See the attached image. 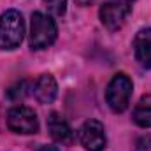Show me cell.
I'll use <instances>...</instances> for the list:
<instances>
[{"mask_svg":"<svg viewBox=\"0 0 151 151\" xmlns=\"http://www.w3.org/2000/svg\"><path fill=\"white\" fill-rule=\"evenodd\" d=\"M7 127L14 134H37L39 132V119L34 109L27 106H16L7 113Z\"/></svg>","mask_w":151,"mask_h":151,"instance_id":"4","label":"cell"},{"mask_svg":"<svg viewBox=\"0 0 151 151\" xmlns=\"http://www.w3.org/2000/svg\"><path fill=\"white\" fill-rule=\"evenodd\" d=\"M128 2H130V4H132V2H134V0H128Z\"/></svg>","mask_w":151,"mask_h":151,"instance_id":"16","label":"cell"},{"mask_svg":"<svg viewBox=\"0 0 151 151\" xmlns=\"http://www.w3.org/2000/svg\"><path fill=\"white\" fill-rule=\"evenodd\" d=\"M47 130H49V135L53 137L55 142L58 144H72L74 142V132L72 128L69 127V123L56 113H51L47 118Z\"/></svg>","mask_w":151,"mask_h":151,"instance_id":"8","label":"cell"},{"mask_svg":"<svg viewBox=\"0 0 151 151\" xmlns=\"http://www.w3.org/2000/svg\"><path fill=\"white\" fill-rule=\"evenodd\" d=\"M79 141L86 151H104L107 139L104 125L99 119H88L79 128Z\"/></svg>","mask_w":151,"mask_h":151,"instance_id":"6","label":"cell"},{"mask_svg":"<svg viewBox=\"0 0 151 151\" xmlns=\"http://www.w3.org/2000/svg\"><path fill=\"white\" fill-rule=\"evenodd\" d=\"M130 2L128 0H107L100 7V21L109 30H119L125 25L127 16L130 14Z\"/></svg>","mask_w":151,"mask_h":151,"instance_id":"5","label":"cell"},{"mask_svg":"<svg viewBox=\"0 0 151 151\" xmlns=\"http://www.w3.org/2000/svg\"><path fill=\"white\" fill-rule=\"evenodd\" d=\"M134 56L142 69H151V28H142L135 34L134 42Z\"/></svg>","mask_w":151,"mask_h":151,"instance_id":"7","label":"cell"},{"mask_svg":"<svg viewBox=\"0 0 151 151\" xmlns=\"http://www.w3.org/2000/svg\"><path fill=\"white\" fill-rule=\"evenodd\" d=\"M132 97V81L130 77L123 72L116 74L109 81L107 90H106V102L113 113H123Z\"/></svg>","mask_w":151,"mask_h":151,"instance_id":"3","label":"cell"},{"mask_svg":"<svg viewBox=\"0 0 151 151\" xmlns=\"http://www.w3.org/2000/svg\"><path fill=\"white\" fill-rule=\"evenodd\" d=\"M25 37V21L21 12L9 9L0 14V49H16Z\"/></svg>","mask_w":151,"mask_h":151,"instance_id":"1","label":"cell"},{"mask_svg":"<svg viewBox=\"0 0 151 151\" xmlns=\"http://www.w3.org/2000/svg\"><path fill=\"white\" fill-rule=\"evenodd\" d=\"M37 151H60L56 146H40Z\"/></svg>","mask_w":151,"mask_h":151,"instance_id":"15","label":"cell"},{"mask_svg":"<svg viewBox=\"0 0 151 151\" xmlns=\"http://www.w3.org/2000/svg\"><path fill=\"white\" fill-rule=\"evenodd\" d=\"M44 4L56 16H63L67 11V0H44Z\"/></svg>","mask_w":151,"mask_h":151,"instance_id":"12","label":"cell"},{"mask_svg":"<svg viewBox=\"0 0 151 151\" xmlns=\"http://www.w3.org/2000/svg\"><path fill=\"white\" fill-rule=\"evenodd\" d=\"M134 121L142 128L151 127V95H142L137 102L134 109Z\"/></svg>","mask_w":151,"mask_h":151,"instance_id":"10","label":"cell"},{"mask_svg":"<svg viewBox=\"0 0 151 151\" xmlns=\"http://www.w3.org/2000/svg\"><path fill=\"white\" fill-rule=\"evenodd\" d=\"M77 5H81V7H86V5H90V4H93L95 0H74Z\"/></svg>","mask_w":151,"mask_h":151,"instance_id":"14","label":"cell"},{"mask_svg":"<svg viewBox=\"0 0 151 151\" xmlns=\"http://www.w3.org/2000/svg\"><path fill=\"white\" fill-rule=\"evenodd\" d=\"M32 91H34V97L40 104H53L58 95V84L51 74H42L34 83Z\"/></svg>","mask_w":151,"mask_h":151,"instance_id":"9","label":"cell"},{"mask_svg":"<svg viewBox=\"0 0 151 151\" xmlns=\"http://www.w3.org/2000/svg\"><path fill=\"white\" fill-rule=\"evenodd\" d=\"M56 25L55 21L44 14V12H34L30 21V47L32 49H46L51 46L56 39Z\"/></svg>","mask_w":151,"mask_h":151,"instance_id":"2","label":"cell"},{"mask_svg":"<svg viewBox=\"0 0 151 151\" xmlns=\"http://www.w3.org/2000/svg\"><path fill=\"white\" fill-rule=\"evenodd\" d=\"M132 151H151V135H142L135 141Z\"/></svg>","mask_w":151,"mask_h":151,"instance_id":"13","label":"cell"},{"mask_svg":"<svg viewBox=\"0 0 151 151\" xmlns=\"http://www.w3.org/2000/svg\"><path fill=\"white\" fill-rule=\"evenodd\" d=\"M25 95H27V83H25V81L16 83L14 86H11V88L7 90V99H11V100H14V102L21 100Z\"/></svg>","mask_w":151,"mask_h":151,"instance_id":"11","label":"cell"}]
</instances>
